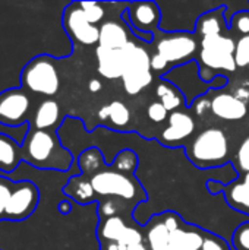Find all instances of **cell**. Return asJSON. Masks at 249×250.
<instances>
[{"label":"cell","instance_id":"1","mask_svg":"<svg viewBox=\"0 0 249 250\" xmlns=\"http://www.w3.org/2000/svg\"><path fill=\"white\" fill-rule=\"evenodd\" d=\"M79 129L84 135V149L98 148L107 167L123 149H132L138 155L135 177L147 195V201L134 211V220L139 227L144 229L154 215L175 212L185 223L230 243L233 231L249 220L227 205L225 195L214 196L207 188L211 180L226 186L238 180L241 173L232 163L214 170H200L189 161L183 146H163L157 139L144 138L136 130L116 132L98 126L90 132L85 130L82 120H79Z\"/></svg>","mask_w":249,"mask_h":250},{"label":"cell","instance_id":"2","mask_svg":"<svg viewBox=\"0 0 249 250\" xmlns=\"http://www.w3.org/2000/svg\"><path fill=\"white\" fill-rule=\"evenodd\" d=\"M21 152L22 161L38 170L69 173L76 164L73 154L53 130L28 129L21 144Z\"/></svg>","mask_w":249,"mask_h":250},{"label":"cell","instance_id":"3","mask_svg":"<svg viewBox=\"0 0 249 250\" xmlns=\"http://www.w3.org/2000/svg\"><path fill=\"white\" fill-rule=\"evenodd\" d=\"M161 12V32H189L195 34L198 19L219 7L227 4L223 0H156Z\"/></svg>","mask_w":249,"mask_h":250},{"label":"cell","instance_id":"4","mask_svg":"<svg viewBox=\"0 0 249 250\" xmlns=\"http://www.w3.org/2000/svg\"><path fill=\"white\" fill-rule=\"evenodd\" d=\"M235 48L236 41L230 32L225 35H208L200 38V51L197 62L200 64V76L204 82L211 83L217 75L225 72H235Z\"/></svg>","mask_w":249,"mask_h":250},{"label":"cell","instance_id":"5","mask_svg":"<svg viewBox=\"0 0 249 250\" xmlns=\"http://www.w3.org/2000/svg\"><path fill=\"white\" fill-rule=\"evenodd\" d=\"M90 180L95 192L97 202L100 198H103V201L113 199L123 204L129 211L134 212L139 204L147 201V195L135 176L119 173L112 167H106L100 173L94 174Z\"/></svg>","mask_w":249,"mask_h":250},{"label":"cell","instance_id":"6","mask_svg":"<svg viewBox=\"0 0 249 250\" xmlns=\"http://www.w3.org/2000/svg\"><path fill=\"white\" fill-rule=\"evenodd\" d=\"M185 149L189 161L200 170H214L230 163L229 139L219 127L201 130Z\"/></svg>","mask_w":249,"mask_h":250},{"label":"cell","instance_id":"7","mask_svg":"<svg viewBox=\"0 0 249 250\" xmlns=\"http://www.w3.org/2000/svg\"><path fill=\"white\" fill-rule=\"evenodd\" d=\"M161 79L181 91L186 103V110H191L192 104L198 98L208 95L210 91H222L229 85V78L226 75H217L211 83L204 82L200 76V64L197 60L170 69Z\"/></svg>","mask_w":249,"mask_h":250},{"label":"cell","instance_id":"8","mask_svg":"<svg viewBox=\"0 0 249 250\" xmlns=\"http://www.w3.org/2000/svg\"><path fill=\"white\" fill-rule=\"evenodd\" d=\"M22 86L31 92L53 97L60 88V78L54 60L48 54H40L31 59L21 73Z\"/></svg>","mask_w":249,"mask_h":250},{"label":"cell","instance_id":"9","mask_svg":"<svg viewBox=\"0 0 249 250\" xmlns=\"http://www.w3.org/2000/svg\"><path fill=\"white\" fill-rule=\"evenodd\" d=\"M156 53H158L170 67H176L197 60L200 38L189 32H158L154 37Z\"/></svg>","mask_w":249,"mask_h":250},{"label":"cell","instance_id":"10","mask_svg":"<svg viewBox=\"0 0 249 250\" xmlns=\"http://www.w3.org/2000/svg\"><path fill=\"white\" fill-rule=\"evenodd\" d=\"M153 79L154 75L151 72V54L145 47L135 42L128 59L126 70L122 76L123 89L128 95L135 97L150 86Z\"/></svg>","mask_w":249,"mask_h":250},{"label":"cell","instance_id":"11","mask_svg":"<svg viewBox=\"0 0 249 250\" xmlns=\"http://www.w3.org/2000/svg\"><path fill=\"white\" fill-rule=\"evenodd\" d=\"M62 28L72 42L82 45H98L100 26L92 25L85 18L79 1H69L62 13Z\"/></svg>","mask_w":249,"mask_h":250},{"label":"cell","instance_id":"12","mask_svg":"<svg viewBox=\"0 0 249 250\" xmlns=\"http://www.w3.org/2000/svg\"><path fill=\"white\" fill-rule=\"evenodd\" d=\"M120 19L128 29L153 34L154 37L160 32L161 12L156 1H129V6L120 13Z\"/></svg>","mask_w":249,"mask_h":250},{"label":"cell","instance_id":"13","mask_svg":"<svg viewBox=\"0 0 249 250\" xmlns=\"http://www.w3.org/2000/svg\"><path fill=\"white\" fill-rule=\"evenodd\" d=\"M166 224L170 230L167 250H201L205 239V230L188 224L175 212L164 214Z\"/></svg>","mask_w":249,"mask_h":250},{"label":"cell","instance_id":"14","mask_svg":"<svg viewBox=\"0 0 249 250\" xmlns=\"http://www.w3.org/2000/svg\"><path fill=\"white\" fill-rule=\"evenodd\" d=\"M40 202V190L29 180L16 182L6 207L4 218L7 221H23L31 217Z\"/></svg>","mask_w":249,"mask_h":250},{"label":"cell","instance_id":"15","mask_svg":"<svg viewBox=\"0 0 249 250\" xmlns=\"http://www.w3.org/2000/svg\"><path fill=\"white\" fill-rule=\"evenodd\" d=\"M31 100L22 88H9L0 92V123L9 127L28 125Z\"/></svg>","mask_w":249,"mask_h":250},{"label":"cell","instance_id":"16","mask_svg":"<svg viewBox=\"0 0 249 250\" xmlns=\"http://www.w3.org/2000/svg\"><path fill=\"white\" fill-rule=\"evenodd\" d=\"M195 127L194 116L185 110H178L169 114L167 126L156 139L167 148H185V142L194 135Z\"/></svg>","mask_w":249,"mask_h":250},{"label":"cell","instance_id":"17","mask_svg":"<svg viewBox=\"0 0 249 250\" xmlns=\"http://www.w3.org/2000/svg\"><path fill=\"white\" fill-rule=\"evenodd\" d=\"M135 41H131L126 47L120 48V50H106L103 47L95 48V56H97V70L98 73L110 81L114 79H122L125 70H126V64H128V59L131 54V50L134 47Z\"/></svg>","mask_w":249,"mask_h":250},{"label":"cell","instance_id":"18","mask_svg":"<svg viewBox=\"0 0 249 250\" xmlns=\"http://www.w3.org/2000/svg\"><path fill=\"white\" fill-rule=\"evenodd\" d=\"M211 113L227 122H239L248 114V104L241 101L236 95L222 91H210Z\"/></svg>","mask_w":249,"mask_h":250},{"label":"cell","instance_id":"19","mask_svg":"<svg viewBox=\"0 0 249 250\" xmlns=\"http://www.w3.org/2000/svg\"><path fill=\"white\" fill-rule=\"evenodd\" d=\"M131 35H132L131 31L123 23L122 19L104 21L100 25L98 47H103L106 50H120L132 41Z\"/></svg>","mask_w":249,"mask_h":250},{"label":"cell","instance_id":"20","mask_svg":"<svg viewBox=\"0 0 249 250\" xmlns=\"http://www.w3.org/2000/svg\"><path fill=\"white\" fill-rule=\"evenodd\" d=\"M62 192L68 199L81 207H87L97 202V196L92 189L91 180L82 174L70 176L69 180H66V183L63 185Z\"/></svg>","mask_w":249,"mask_h":250},{"label":"cell","instance_id":"21","mask_svg":"<svg viewBox=\"0 0 249 250\" xmlns=\"http://www.w3.org/2000/svg\"><path fill=\"white\" fill-rule=\"evenodd\" d=\"M170 230L166 224L164 214L154 215L144 227L145 245L150 250H167Z\"/></svg>","mask_w":249,"mask_h":250},{"label":"cell","instance_id":"22","mask_svg":"<svg viewBox=\"0 0 249 250\" xmlns=\"http://www.w3.org/2000/svg\"><path fill=\"white\" fill-rule=\"evenodd\" d=\"M226 6L219 7L216 10H211L198 19L197 29H195V34L198 38L208 37V35H225V34L230 32L227 22H226V18H225Z\"/></svg>","mask_w":249,"mask_h":250},{"label":"cell","instance_id":"23","mask_svg":"<svg viewBox=\"0 0 249 250\" xmlns=\"http://www.w3.org/2000/svg\"><path fill=\"white\" fill-rule=\"evenodd\" d=\"M136 224V223H134ZM129 223L122 217V215H114L110 218H103L100 220L97 236L100 240V245L106 243H117L123 239L129 229Z\"/></svg>","mask_w":249,"mask_h":250},{"label":"cell","instance_id":"24","mask_svg":"<svg viewBox=\"0 0 249 250\" xmlns=\"http://www.w3.org/2000/svg\"><path fill=\"white\" fill-rule=\"evenodd\" d=\"M21 163V144H18L4 133H0V171L4 174H10L18 168Z\"/></svg>","mask_w":249,"mask_h":250},{"label":"cell","instance_id":"25","mask_svg":"<svg viewBox=\"0 0 249 250\" xmlns=\"http://www.w3.org/2000/svg\"><path fill=\"white\" fill-rule=\"evenodd\" d=\"M60 117V105L54 100L43 101L34 116V127L38 130H51L59 125Z\"/></svg>","mask_w":249,"mask_h":250},{"label":"cell","instance_id":"26","mask_svg":"<svg viewBox=\"0 0 249 250\" xmlns=\"http://www.w3.org/2000/svg\"><path fill=\"white\" fill-rule=\"evenodd\" d=\"M75 161L79 168V173L88 179H91L94 174L100 173L101 170H104L107 167L103 152L94 146L84 149Z\"/></svg>","mask_w":249,"mask_h":250},{"label":"cell","instance_id":"27","mask_svg":"<svg viewBox=\"0 0 249 250\" xmlns=\"http://www.w3.org/2000/svg\"><path fill=\"white\" fill-rule=\"evenodd\" d=\"M156 94L158 97V101L166 107L169 113L182 110L183 107L186 108V103L183 95L181 94L179 89H176L172 83L160 79V82L156 86Z\"/></svg>","mask_w":249,"mask_h":250},{"label":"cell","instance_id":"28","mask_svg":"<svg viewBox=\"0 0 249 250\" xmlns=\"http://www.w3.org/2000/svg\"><path fill=\"white\" fill-rule=\"evenodd\" d=\"M110 114H109V122L110 125L106 126L112 130L116 132H128V126L131 123V110L128 108L126 104L122 101H113L109 104Z\"/></svg>","mask_w":249,"mask_h":250},{"label":"cell","instance_id":"29","mask_svg":"<svg viewBox=\"0 0 249 250\" xmlns=\"http://www.w3.org/2000/svg\"><path fill=\"white\" fill-rule=\"evenodd\" d=\"M138 164H139V160H138V155L135 154V151L123 149L116 155V158L113 160V164L110 167L119 173H123L128 176H135Z\"/></svg>","mask_w":249,"mask_h":250},{"label":"cell","instance_id":"30","mask_svg":"<svg viewBox=\"0 0 249 250\" xmlns=\"http://www.w3.org/2000/svg\"><path fill=\"white\" fill-rule=\"evenodd\" d=\"M79 7L82 9L85 18L90 23L97 25L106 16V3L101 1H79Z\"/></svg>","mask_w":249,"mask_h":250},{"label":"cell","instance_id":"31","mask_svg":"<svg viewBox=\"0 0 249 250\" xmlns=\"http://www.w3.org/2000/svg\"><path fill=\"white\" fill-rule=\"evenodd\" d=\"M230 246L232 250H249V220L233 231Z\"/></svg>","mask_w":249,"mask_h":250},{"label":"cell","instance_id":"32","mask_svg":"<svg viewBox=\"0 0 249 250\" xmlns=\"http://www.w3.org/2000/svg\"><path fill=\"white\" fill-rule=\"evenodd\" d=\"M235 62L239 69L249 66V35L238 38L235 48Z\"/></svg>","mask_w":249,"mask_h":250},{"label":"cell","instance_id":"33","mask_svg":"<svg viewBox=\"0 0 249 250\" xmlns=\"http://www.w3.org/2000/svg\"><path fill=\"white\" fill-rule=\"evenodd\" d=\"M229 31L232 35H235V34H239L241 37L249 35V10L239 12L232 18Z\"/></svg>","mask_w":249,"mask_h":250},{"label":"cell","instance_id":"34","mask_svg":"<svg viewBox=\"0 0 249 250\" xmlns=\"http://www.w3.org/2000/svg\"><path fill=\"white\" fill-rule=\"evenodd\" d=\"M232 164L241 174H245L249 171V136L242 141L236 154V161Z\"/></svg>","mask_w":249,"mask_h":250},{"label":"cell","instance_id":"35","mask_svg":"<svg viewBox=\"0 0 249 250\" xmlns=\"http://www.w3.org/2000/svg\"><path fill=\"white\" fill-rule=\"evenodd\" d=\"M13 188H15V183L12 180H9L7 177L0 176V221L6 220L4 218L6 207H7V202L10 199Z\"/></svg>","mask_w":249,"mask_h":250},{"label":"cell","instance_id":"36","mask_svg":"<svg viewBox=\"0 0 249 250\" xmlns=\"http://www.w3.org/2000/svg\"><path fill=\"white\" fill-rule=\"evenodd\" d=\"M169 114L170 113L166 110V107L160 101H153L147 107V116L154 123H163V122H166L169 119Z\"/></svg>","mask_w":249,"mask_h":250},{"label":"cell","instance_id":"37","mask_svg":"<svg viewBox=\"0 0 249 250\" xmlns=\"http://www.w3.org/2000/svg\"><path fill=\"white\" fill-rule=\"evenodd\" d=\"M201 250H232V246L223 237L207 231L205 239H204V245H203Z\"/></svg>","mask_w":249,"mask_h":250},{"label":"cell","instance_id":"38","mask_svg":"<svg viewBox=\"0 0 249 250\" xmlns=\"http://www.w3.org/2000/svg\"><path fill=\"white\" fill-rule=\"evenodd\" d=\"M170 64L158 54V53H154L151 54V72L156 78L161 79L169 70H170Z\"/></svg>","mask_w":249,"mask_h":250},{"label":"cell","instance_id":"39","mask_svg":"<svg viewBox=\"0 0 249 250\" xmlns=\"http://www.w3.org/2000/svg\"><path fill=\"white\" fill-rule=\"evenodd\" d=\"M191 110H192V111H194V114H195V116H198V117L205 116V113H207V111H211V100H210V97H208V95H205V97L198 98V100L192 104Z\"/></svg>","mask_w":249,"mask_h":250},{"label":"cell","instance_id":"40","mask_svg":"<svg viewBox=\"0 0 249 250\" xmlns=\"http://www.w3.org/2000/svg\"><path fill=\"white\" fill-rule=\"evenodd\" d=\"M73 207H76V204H75V202H72L70 199H68V198L65 196V199H62V201L57 204V211H59V214H60V215L68 217V215H70V214H72Z\"/></svg>","mask_w":249,"mask_h":250},{"label":"cell","instance_id":"41","mask_svg":"<svg viewBox=\"0 0 249 250\" xmlns=\"http://www.w3.org/2000/svg\"><path fill=\"white\" fill-rule=\"evenodd\" d=\"M101 88H103V83H101L98 79H91V81L88 82V89H90V92H92V94L100 92Z\"/></svg>","mask_w":249,"mask_h":250},{"label":"cell","instance_id":"42","mask_svg":"<svg viewBox=\"0 0 249 250\" xmlns=\"http://www.w3.org/2000/svg\"><path fill=\"white\" fill-rule=\"evenodd\" d=\"M241 101H244V103H247L248 104L249 101V89L248 88H245V86H241V88H238V91H236V94H235Z\"/></svg>","mask_w":249,"mask_h":250},{"label":"cell","instance_id":"43","mask_svg":"<svg viewBox=\"0 0 249 250\" xmlns=\"http://www.w3.org/2000/svg\"><path fill=\"white\" fill-rule=\"evenodd\" d=\"M109 114H110L109 105H103V107L98 110V117H100L101 120H109Z\"/></svg>","mask_w":249,"mask_h":250},{"label":"cell","instance_id":"44","mask_svg":"<svg viewBox=\"0 0 249 250\" xmlns=\"http://www.w3.org/2000/svg\"><path fill=\"white\" fill-rule=\"evenodd\" d=\"M128 250H150V249H148V246H147L145 243H139V245H135V246L129 248Z\"/></svg>","mask_w":249,"mask_h":250}]
</instances>
